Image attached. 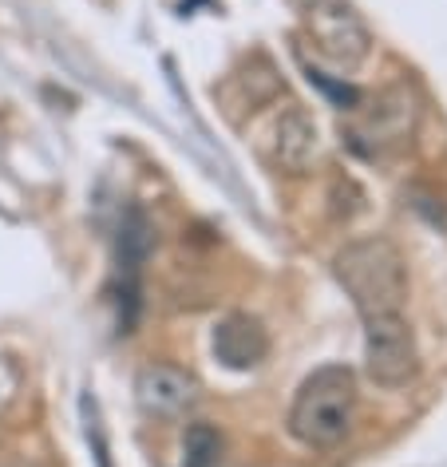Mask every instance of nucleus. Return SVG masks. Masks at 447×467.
Instances as JSON below:
<instances>
[{
  "label": "nucleus",
  "mask_w": 447,
  "mask_h": 467,
  "mask_svg": "<svg viewBox=\"0 0 447 467\" xmlns=\"http://www.w3.org/2000/svg\"><path fill=\"white\" fill-rule=\"evenodd\" d=\"M337 277L364 321L396 317L408 301V265L388 238H360L337 254Z\"/></svg>",
  "instance_id": "f257e3e1"
},
{
  "label": "nucleus",
  "mask_w": 447,
  "mask_h": 467,
  "mask_svg": "<svg viewBox=\"0 0 447 467\" xmlns=\"http://www.w3.org/2000/svg\"><path fill=\"white\" fill-rule=\"evenodd\" d=\"M352 404H357L352 372L337 365L321 368L301 384L293 412H289V431L305 448H333L352 428Z\"/></svg>",
  "instance_id": "f03ea898"
},
{
  "label": "nucleus",
  "mask_w": 447,
  "mask_h": 467,
  "mask_svg": "<svg viewBox=\"0 0 447 467\" xmlns=\"http://www.w3.org/2000/svg\"><path fill=\"white\" fill-rule=\"evenodd\" d=\"M301 16L317 52L337 67H357L369 56V28L360 25L348 0H305Z\"/></svg>",
  "instance_id": "7ed1b4c3"
},
{
  "label": "nucleus",
  "mask_w": 447,
  "mask_h": 467,
  "mask_svg": "<svg viewBox=\"0 0 447 467\" xmlns=\"http://www.w3.org/2000/svg\"><path fill=\"white\" fill-rule=\"evenodd\" d=\"M369 341H364V368L376 384L384 389H404L416 377V341H411V325L404 321V313L380 321H364Z\"/></svg>",
  "instance_id": "20e7f679"
},
{
  "label": "nucleus",
  "mask_w": 447,
  "mask_h": 467,
  "mask_svg": "<svg viewBox=\"0 0 447 467\" xmlns=\"http://www.w3.org/2000/svg\"><path fill=\"white\" fill-rule=\"evenodd\" d=\"M135 400L147 416L174 420L198 400V384L191 372H182L174 365H147L135 377Z\"/></svg>",
  "instance_id": "39448f33"
},
{
  "label": "nucleus",
  "mask_w": 447,
  "mask_h": 467,
  "mask_svg": "<svg viewBox=\"0 0 447 467\" xmlns=\"http://www.w3.org/2000/svg\"><path fill=\"white\" fill-rule=\"evenodd\" d=\"M274 162L289 174H301L317 159V123L309 119V111L289 108L274 127Z\"/></svg>",
  "instance_id": "423d86ee"
},
{
  "label": "nucleus",
  "mask_w": 447,
  "mask_h": 467,
  "mask_svg": "<svg viewBox=\"0 0 447 467\" xmlns=\"http://www.w3.org/2000/svg\"><path fill=\"white\" fill-rule=\"evenodd\" d=\"M214 353L230 368H254L269 353V337L254 317L234 313V317H226L214 329Z\"/></svg>",
  "instance_id": "0eeeda50"
},
{
  "label": "nucleus",
  "mask_w": 447,
  "mask_h": 467,
  "mask_svg": "<svg viewBox=\"0 0 447 467\" xmlns=\"http://www.w3.org/2000/svg\"><path fill=\"white\" fill-rule=\"evenodd\" d=\"M182 455H186V467H210L222 455V436L210 424H191L186 428Z\"/></svg>",
  "instance_id": "6e6552de"
},
{
  "label": "nucleus",
  "mask_w": 447,
  "mask_h": 467,
  "mask_svg": "<svg viewBox=\"0 0 447 467\" xmlns=\"http://www.w3.org/2000/svg\"><path fill=\"white\" fill-rule=\"evenodd\" d=\"M16 392H20V368L8 357H0V416H5V408L16 400Z\"/></svg>",
  "instance_id": "1a4fd4ad"
},
{
  "label": "nucleus",
  "mask_w": 447,
  "mask_h": 467,
  "mask_svg": "<svg viewBox=\"0 0 447 467\" xmlns=\"http://www.w3.org/2000/svg\"><path fill=\"white\" fill-rule=\"evenodd\" d=\"M5 467H25V463H5Z\"/></svg>",
  "instance_id": "9d476101"
}]
</instances>
